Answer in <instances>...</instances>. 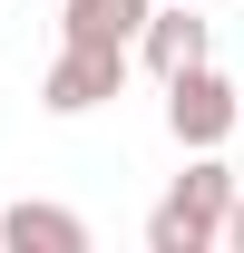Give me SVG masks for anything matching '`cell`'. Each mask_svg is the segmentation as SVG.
Instances as JSON below:
<instances>
[{"label": "cell", "instance_id": "cell-1", "mask_svg": "<svg viewBox=\"0 0 244 253\" xmlns=\"http://www.w3.org/2000/svg\"><path fill=\"white\" fill-rule=\"evenodd\" d=\"M225 214H235V175L215 166V146H195V166H185L176 185H166V205L147 214V253H205V244H225Z\"/></svg>", "mask_w": 244, "mask_h": 253}, {"label": "cell", "instance_id": "cell-2", "mask_svg": "<svg viewBox=\"0 0 244 253\" xmlns=\"http://www.w3.org/2000/svg\"><path fill=\"white\" fill-rule=\"evenodd\" d=\"M118 88H127V49L59 39V59H49V78H39V107H49V117H88V107H108Z\"/></svg>", "mask_w": 244, "mask_h": 253}, {"label": "cell", "instance_id": "cell-3", "mask_svg": "<svg viewBox=\"0 0 244 253\" xmlns=\"http://www.w3.org/2000/svg\"><path fill=\"white\" fill-rule=\"evenodd\" d=\"M166 126H176V146H225L244 126V88H225L205 59L176 68V78H166Z\"/></svg>", "mask_w": 244, "mask_h": 253}, {"label": "cell", "instance_id": "cell-4", "mask_svg": "<svg viewBox=\"0 0 244 253\" xmlns=\"http://www.w3.org/2000/svg\"><path fill=\"white\" fill-rule=\"evenodd\" d=\"M0 244L10 253H88V224L68 214V205H30V195H20V205L0 214Z\"/></svg>", "mask_w": 244, "mask_h": 253}, {"label": "cell", "instance_id": "cell-5", "mask_svg": "<svg viewBox=\"0 0 244 253\" xmlns=\"http://www.w3.org/2000/svg\"><path fill=\"white\" fill-rule=\"evenodd\" d=\"M137 49H147V68H156V78H176V68H195V59H205V20H195L185 0H166V10H147Z\"/></svg>", "mask_w": 244, "mask_h": 253}, {"label": "cell", "instance_id": "cell-6", "mask_svg": "<svg viewBox=\"0 0 244 253\" xmlns=\"http://www.w3.org/2000/svg\"><path fill=\"white\" fill-rule=\"evenodd\" d=\"M156 0H68L59 10V39H88V49H127V39L147 30Z\"/></svg>", "mask_w": 244, "mask_h": 253}, {"label": "cell", "instance_id": "cell-7", "mask_svg": "<svg viewBox=\"0 0 244 253\" xmlns=\"http://www.w3.org/2000/svg\"><path fill=\"white\" fill-rule=\"evenodd\" d=\"M225 244H235V253H244V195H235V214H225Z\"/></svg>", "mask_w": 244, "mask_h": 253}]
</instances>
